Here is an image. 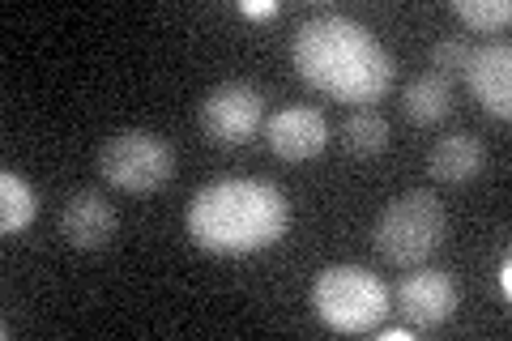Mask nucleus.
Wrapping results in <instances>:
<instances>
[{
	"label": "nucleus",
	"mask_w": 512,
	"mask_h": 341,
	"mask_svg": "<svg viewBox=\"0 0 512 341\" xmlns=\"http://www.w3.org/2000/svg\"><path fill=\"white\" fill-rule=\"evenodd\" d=\"M389 299L397 303V316H402L410 329H436V324L453 320V312H457V282L448 278L444 269H419L397 282Z\"/></svg>",
	"instance_id": "7"
},
{
	"label": "nucleus",
	"mask_w": 512,
	"mask_h": 341,
	"mask_svg": "<svg viewBox=\"0 0 512 341\" xmlns=\"http://www.w3.org/2000/svg\"><path fill=\"white\" fill-rule=\"evenodd\" d=\"M312 307L333 333H376L380 320L389 316V286L372 269L329 265L312 282Z\"/></svg>",
	"instance_id": "3"
},
{
	"label": "nucleus",
	"mask_w": 512,
	"mask_h": 341,
	"mask_svg": "<svg viewBox=\"0 0 512 341\" xmlns=\"http://www.w3.org/2000/svg\"><path fill=\"white\" fill-rule=\"evenodd\" d=\"M265 116V99L252 81H222L201 103V133L214 145H244L256 137Z\"/></svg>",
	"instance_id": "6"
},
{
	"label": "nucleus",
	"mask_w": 512,
	"mask_h": 341,
	"mask_svg": "<svg viewBox=\"0 0 512 341\" xmlns=\"http://www.w3.org/2000/svg\"><path fill=\"white\" fill-rule=\"evenodd\" d=\"M483 162H487V145L474 133H448L431 145L427 171H431V180H440V184H470L474 175L483 171Z\"/></svg>",
	"instance_id": "11"
},
{
	"label": "nucleus",
	"mask_w": 512,
	"mask_h": 341,
	"mask_svg": "<svg viewBox=\"0 0 512 341\" xmlns=\"http://www.w3.org/2000/svg\"><path fill=\"white\" fill-rule=\"evenodd\" d=\"M500 295H504V303L512 299V261H508V256L500 261Z\"/></svg>",
	"instance_id": "18"
},
{
	"label": "nucleus",
	"mask_w": 512,
	"mask_h": 341,
	"mask_svg": "<svg viewBox=\"0 0 512 341\" xmlns=\"http://www.w3.org/2000/svg\"><path fill=\"white\" fill-rule=\"evenodd\" d=\"M60 235L69 239L77 252H99L103 243L116 235V205L94 188L73 192L60 209Z\"/></svg>",
	"instance_id": "10"
},
{
	"label": "nucleus",
	"mask_w": 512,
	"mask_h": 341,
	"mask_svg": "<svg viewBox=\"0 0 512 341\" xmlns=\"http://www.w3.org/2000/svg\"><path fill=\"white\" fill-rule=\"evenodd\" d=\"M244 13H248V18H269V13H278V5H274V0H261V5H256V0H248Z\"/></svg>",
	"instance_id": "17"
},
{
	"label": "nucleus",
	"mask_w": 512,
	"mask_h": 341,
	"mask_svg": "<svg viewBox=\"0 0 512 341\" xmlns=\"http://www.w3.org/2000/svg\"><path fill=\"white\" fill-rule=\"evenodd\" d=\"M453 13L461 18V26H470V30H504L512 22L508 0H457Z\"/></svg>",
	"instance_id": "15"
},
{
	"label": "nucleus",
	"mask_w": 512,
	"mask_h": 341,
	"mask_svg": "<svg viewBox=\"0 0 512 341\" xmlns=\"http://www.w3.org/2000/svg\"><path fill=\"white\" fill-rule=\"evenodd\" d=\"M291 60L312 90L350 107H372L384 99L397 73V60L372 39V30L338 13L303 22L291 43Z\"/></svg>",
	"instance_id": "1"
},
{
	"label": "nucleus",
	"mask_w": 512,
	"mask_h": 341,
	"mask_svg": "<svg viewBox=\"0 0 512 341\" xmlns=\"http://www.w3.org/2000/svg\"><path fill=\"white\" fill-rule=\"evenodd\" d=\"M470 60V43L466 39H440L436 47H431V69H436V77H461V69H466Z\"/></svg>",
	"instance_id": "16"
},
{
	"label": "nucleus",
	"mask_w": 512,
	"mask_h": 341,
	"mask_svg": "<svg viewBox=\"0 0 512 341\" xmlns=\"http://www.w3.org/2000/svg\"><path fill=\"white\" fill-rule=\"evenodd\" d=\"M414 329H389V333H380V341H410Z\"/></svg>",
	"instance_id": "19"
},
{
	"label": "nucleus",
	"mask_w": 512,
	"mask_h": 341,
	"mask_svg": "<svg viewBox=\"0 0 512 341\" xmlns=\"http://www.w3.org/2000/svg\"><path fill=\"white\" fill-rule=\"evenodd\" d=\"M39 214V197L18 171H0V231L22 235Z\"/></svg>",
	"instance_id": "13"
},
{
	"label": "nucleus",
	"mask_w": 512,
	"mask_h": 341,
	"mask_svg": "<svg viewBox=\"0 0 512 341\" xmlns=\"http://www.w3.org/2000/svg\"><path fill=\"white\" fill-rule=\"evenodd\" d=\"M444 205L427 188L402 192L376 222V252L397 269H419L444 243Z\"/></svg>",
	"instance_id": "4"
},
{
	"label": "nucleus",
	"mask_w": 512,
	"mask_h": 341,
	"mask_svg": "<svg viewBox=\"0 0 512 341\" xmlns=\"http://www.w3.org/2000/svg\"><path fill=\"white\" fill-rule=\"evenodd\" d=\"M188 239L218 256L274 248L291 226V201L265 180H218L188 201Z\"/></svg>",
	"instance_id": "2"
},
{
	"label": "nucleus",
	"mask_w": 512,
	"mask_h": 341,
	"mask_svg": "<svg viewBox=\"0 0 512 341\" xmlns=\"http://www.w3.org/2000/svg\"><path fill=\"white\" fill-rule=\"evenodd\" d=\"M346 150L359 158H376L389 150V120L372 107H359L355 116L346 120Z\"/></svg>",
	"instance_id": "14"
},
{
	"label": "nucleus",
	"mask_w": 512,
	"mask_h": 341,
	"mask_svg": "<svg viewBox=\"0 0 512 341\" xmlns=\"http://www.w3.org/2000/svg\"><path fill=\"white\" fill-rule=\"evenodd\" d=\"M265 141L282 162H308L325 154L329 145V120L316 107H286L278 116H269Z\"/></svg>",
	"instance_id": "9"
},
{
	"label": "nucleus",
	"mask_w": 512,
	"mask_h": 341,
	"mask_svg": "<svg viewBox=\"0 0 512 341\" xmlns=\"http://www.w3.org/2000/svg\"><path fill=\"white\" fill-rule=\"evenodd\" d=\"M402 111L410 124H440L448 111H453V81L436 77V73H419L414 81H406L402 90Z\"/></svg>",
	"instance_id": "12"
},
{
	"label": "nucleus",
	"mask_w": 512,
	"mask_h": 341,
	"mask_svg": "<svg viewBox=\"0 0 512 341\" xmlns=\"http://www.w3.org/2000/svg\"><path fill=\"white\" fill-rule=\"evenodd\" d=\"M99 171L107 184L141 197V192H158L175 175V154L150 128H120V133H111L103 141Z\"/></svg>",
	"instance_id": "5"
},
{
	"label": "nucleus",
	"mask_w": 512,
	"mask_h": 341,
	"mask_svg": "<svg viewBox=\"0 0 512 341\" xmlns=\"http://www.w3.org/2000/svg\"><path fill=\"white\" fill-rule=\"evenodd\" d=\"M466 86L483 111H491L495 120H508L512 116V47L508 43H483V47H470V60L466 69Z\"/></svg>",
	"instance_id": "8"
}]
</instances>
